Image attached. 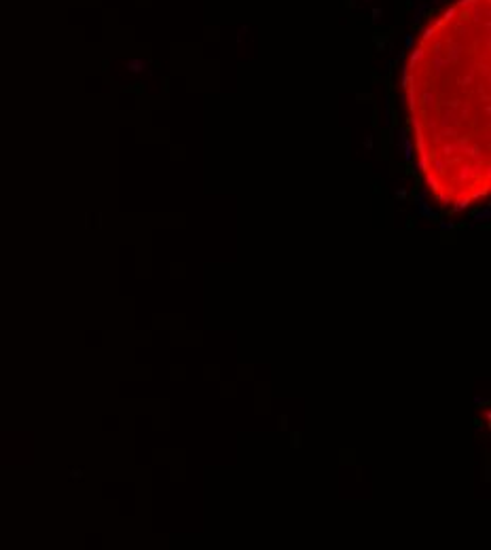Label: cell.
Wrapping results in <instances>:
<instances>
[{
    "instance_id": "1",
    "label": "cell",
    "mask_w": 491,
    "mask_h": 550,
    "mask_svg": "<svg viewBox=\"0 0 491 550\" xmlns=\"http://www.w3.org/2000/svg\"><path fill=\"white\" fill-rule=\"evenodd\" d=\"M406 108L426 184L464 210L489 193L491 0H455L428 23L406 63Z\"/></svg>"
}]
</instances>
